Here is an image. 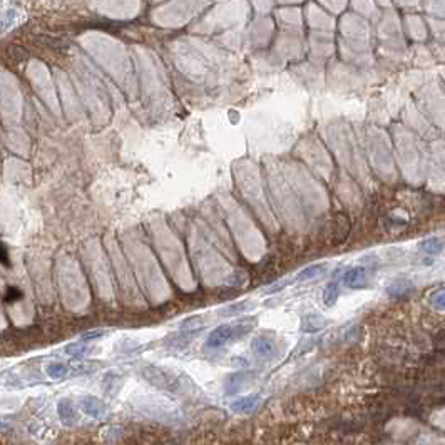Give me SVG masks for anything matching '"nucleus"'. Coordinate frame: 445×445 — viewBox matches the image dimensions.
Listing matches in <instances>:
<instances>
[{
    "mask_svg": "<svg viewBox=\"0 0 445 445\" xmlns=\"http://www.w3.org/2000/svg\"><path fill=\"white\" fill-rule=\"evenodd\" d=\"M430 303L433 305V308H437L442 312L443 307H445V296H443V291L442 289H438V291H433L432 294H430Z\"/></svg>",
    "mask_w": 445,
    "mask_h": 445,
    "instance_id": "obj_16",
    "label": "nucleus"
},
{
    "mask_svg": "<svg viewBox=\"0 0 445 445\" xmlns=\"http://www.w3.org/2000/svg\"><path fill=\"white\" fill-rule=\"evenodd\" d=\"M119 385H121V377H119L117 373H107L106 378H104V387H106L107 392H116V390L119 388Z\"/></svg>",
    "mask_w": 445,
    "mask_h": 445,
    "instance_id": "obj_14",
    "label": "nucleus"
},
{
    "mask_svg": "<svg viewBox=\"0 0 445 445\" xmlns=\"http://www.w3.org/2000/svg\"><path fill=\"white\" fill-rule=\"evenodd\" d=\"M258 407V395H248V397L238 398L231 403V410L236 413H251Z\"/></svg>",
    "mask_w": 445,
    "mask_h": 445,
    "instance_id": "obj_7",
    "label": "nucleus"
},
{
    "mask_svg": "<svg viewBox=\"0 0 445 445\" xmlns=\"http://www.w3.org/2000/svg\"><path fill=\"white\" fill-rule=\"evenodd\" d=\"M342 283L348 288H362L367 284V268L355 266L343 274Z\"/></svg>",
    "mask_w": 445,
    "mask_h": 445,
    "instance_id": "obj_3",
    "label": "nucleus"
},
{
    "mask_svg": "<svg viewBox=\"0 0 445 445\" xmlns=\"http://www.w3.org/2000/svg\"><path fill=\"white\" fill-rule=\"evenodd\" d=\"M22 289L21 288H17V286H9L7 289H6V293H4V300H6L7 303H14V302H17V300H21L22 298Z\"/></svg>",
    "mask_w": 445,
    "mask_h": 445,
    "instance_id": "obj_15",
    "label": "nucleus"
},
{
    "mask_svg": "<svg viewBox=\"0 0 445 445\" xmlns=\"http://www.w3.org/2000/svg\"><path fill=\"white\" fill-rule=\"evenodd\" d=\"M81 407H82L84 413L89 415V417H94V418H101L107 412L106 405H104L99 398L92 397V395H87V397H84L81 400Z\"/></svg>",
    "mask_w": 445,
    "mask_h": 445,
    "instance_id": "obj_4",
    "label": "nucleus"
},
{
    "mask_svg": "<svg viewBox=\"0 0 445 445\" xmlns=\"http://www.w3.org/2000/svg\"><path fill=\"white\" fill-rule=\"evenodd\" d=\"M338 294H340L338 283H337V281H332L327 288H325V293H323V303L327 305V307H333V305L337 303V300H338Z\"/></svg>",
    "mask_w": 445,
    "mask_h": 445,
    "instance_id": "obj_9",
    "label": "nucleus"
},
{
    "mask_svg": "<svg viewBox=\"0 0 445 445\" xmlns=\"http://www.w3.org/2000/svg\"><path fill=\"white\" fill-rule=\"evenodd\" d=\"M144 377H146L153 385H156L159 388L169 390V392H176V393H194L196 387L189 382L188 378L178 377L171 372L159 367H146L142 370Z\"/></svg>",
    "mask_w": 445,
    "mask_h": 445,
    "instance_id": "obj_1",
    "label": "nucleus"
},
{
    "mask_svg": "<svg viewBox=\"0 0 445 445\" xmlns=\"http://www.w3.org/2000/svg\"><path fill=\"white\" fill-rule=\"evenodd\" d=\"M251 348H253V353L261 360H268L274 355V343L273 340L268 337L254 338L251 343Z\"/></svg>",
    "mask_w": 445,
    "mask_h": 445,
    "instance_id": "obj_5",
    "label": "nucleus"
},
{
    "mask_svg": "<svg viewBox=\"0 0 445 445\" xmlns=\"http://www.w3.org/2000/svg\"><path fill=\"white\" fill-rule=\"evenodd\" d=\"M106 333L104 332V330H94V332H89V333H86L82 337V340L84 342H86V340H92V338H99V337H102V335Z\"/></svg>",
    "mask_w": 445,
    "mask_h": 445,
    "instance_id": "obj_20",
    "label": "nucleus"
},
{
    "mask_svg": "<svg viewBox=\"0 0 445 445\" xmlns=\"http://www.w3.org/2000/svg\"><path fill=\"white\" fill-rule=\"evenodd\" d=\"M246 330H249V328L243 327V325H238V327H231V325H221V327H218L216 330H213V332L209 333V337L206 340V347L209 350L221 348L228 342H231L233 338L243 335Z\"/></svg>",
    "mask_w": 445,
    "mask_h": 445,
    "instance_id": "obj_2",
    "label": "nucleus"
},
{
    "mask_svg": "<svg viewBox=\"0 0 445 445\" xmlns=\"http://www.w3.org/2000/svg\"><path fill=\"white\" fill-rule=\"evenodd\" d=\"M66 352L69 355H72V357H81V355L87 352V347H82V345H71V347H67Z\"/></svg>",
    "mask_w": 445,
    "mask_h": 445,
    "instance_id": "obj_17",
    "label": "nucleus"
},
{
    "mask_svg": "<svg viewBox=\"0 0 445 445\" xmlns=\"http://www.w3.org/2000/svg\"><path fill=\"white\" fill-rule=\"evenodd\" d=\"M442 248H443V243H442V239H438V238H430V239H427V241L422 243V249L427 254H430V256L438 254L440 251H442Z\"/></svg>",
    "mask_w": 445,
    "mask_h": 445,
    "instance_id": "obj_10",
    "label": "nucleus"
},
{
    "mask_svg": "<svg viewBox=\"0 0 445 445\" xmlns=\"http://www.w3.org/2000/svg\"><path fill=\"white\" fill-rule=\"evenodd\" d=\"M46 373H47L51 378H54V380H59V378H64V377H67V373H69V367H67L66 363H61V362H52V363H49L47 367H46Z\"/></svg>",
    "mask_w": 445,
    "mask_h": 445,
    "instance_id": "obj_8",
    "label": "nucleus"
},
{
    "mask_svg": "<svg viewBox=\"0 0 445 445\" xmlns=\"http://www.w3.org/2000/svg\"><path fill=\"white\" fill-rule=\"evenodd\" d=\"M246 378L248 377H246V375H243V373H234V375H231V377L228 378V382H226L228 392H238V390L241 388V385H243V382Z\"/></svg>",
    "mask_w": 445,
    "mask_h": 445,
    "instance_id": "obj_13",
    "label": "nucleus"
},
{
    "mask_svg": "<svg viewBox=\"0 0 445 445\" xmlns=\"http://www.w3.org/2000/svg\"><path fill=\"white\" fill-rule=\"evenodd\" d=\"M323 271H325L323 264H313V266L305 268L303 271L298 274V279H300V281H305V279H310V278L318 276V274H322Z\"/></svg>",
    "mask_w": 445,
    "mask_h": 445,
    "instance_id": "obj_12",
    "label": "nucleus"
},
{
    "mask_svg": "<svg viewBox=\"0 0 445 445\" xmlns=\"http://www.w3.org/2000/svg\"><path fill=\"white\" fill-rule=\"evenodd\" d=\"M0 263L6 264L7 268L11 266V259H9V251H7L6 244H2V243H0Z\"/></svg>",
    "mask_w": 445,
    "mask_h": 445,
    "instance_id": "obj_19",
    "label": "nucleus"
},
{
    "mask_svg": "<svg viewBox=\"0 0 445 445\" xmlns=\"http://www.w3.org/2000/svg\"><path fill=\"white\" fill-rule=\"evenodd\" d=\"M246 305H248V302H243V303L233 305V307H228V308L223 312V315H236V313H239V312H243V310H246Z\"/></svg>",
    "mask_w": 445,
    "mask_h": 445,
    "instance_id": "obj_18",
    "label": "nucleus"
},
{
    "mask_svg": "<svg viewBox=\"0 0 445 445\" xmlns=\"http://www.w3.org/2000/svg\"><path fill=\"white\" fill-rule=\"evenodd\" d=\"M57 413H59V418L66 425H72L77 420L76 408H74V405L69 398H62L61 402L57 403Z\"/></svg>",
    "mask_w": 445,
    "mask_h": 445,
    "instance_id": "obj_6",
    "label": "nucleus"
},
{
    "mask_svg": "<svg viewBox=\"0 0 445 445\" xmlns=\"http://www.w3.org/2000/svg\"><path fill=\"white\" fill-rule=\"evenodd\" d=\"M387 293L390 294V296H395V298L407 296V294H410V286L405 281H397V283H393L392 286H388Z\"/></svg>",
    "mask_w": 445,
    "mask_h": 445,
    "instance_id": "obj_11",
    "label": "nucleus"
}]
</instances>
